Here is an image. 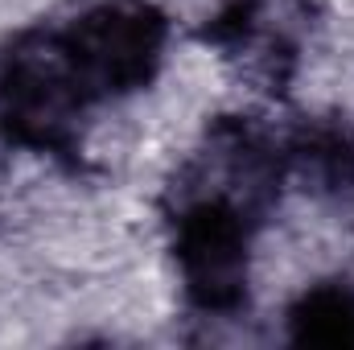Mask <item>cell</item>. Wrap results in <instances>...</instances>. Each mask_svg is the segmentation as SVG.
Listing matches in <instances>:
<instances>
[{
    "label": "cell",
    "mask_w": 354,
    "mask_h": 350,
    "mask_svg": "<svg viewBox=\"0 0 354 350\" xmlns=\"http://www.w3.org/2000/svg\"><path fill=\"white\" fill-rule=\"evenodd\" d=\"M91 91L66 42H29L8 54L0 75V116L25 145H58Z\"/></svg>",
    "instance_id": "6da1fadb"
},
{
    "label": "cell",
    "mask_w": 354,
    "mask_h": 350,
    "mask_svg": "<svg viewBox=\"0 0 354 350\" xmlns=\"http://www.w3.org/2000/svg\"><path fill=\"white\" fill-rule=\"evenodd\" d=\"M66 50H71L91 95L132 91L149 83L161 62L165 21L157 8H149L140 0L99 4L71 29Z\"/></svg>",
    "instance_id": "7a4b0ae2"
},
{
    "label": "cell",
    "mask_w": 354,
    "mask_h": 350,
    "mask_svg": "<svg viewBox=\"0 0 354 350\" xmlns=\"http://www.w3.org/2000/svg\"><path fill=\"white\" fill-rule=\"evenodd\" d=\"M177 260L198 305H239L248 276V235L239 214L223 202H198L194 210H185L177 223Z\"/></svg>",
    "instance_id": "3957f363"
},
{
    "label": "cell",
    "mask_w": 354,
    "mask_h": 350,
    "mask_svg": "<svg viewBox=\"0 0 354 350\" xmlns=\"http://www.w3.org/2000/svg\"><path fill=\"white\" fill-rule=\"evenodd\" d=\"M292 338L313 347H354V288L351 284H322L305 293L292 313Z\"/></svg>",
    "instance_id": "277c9868"
}]
</instances>
